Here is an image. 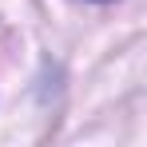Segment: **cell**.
<instances>
[]
</instances>
